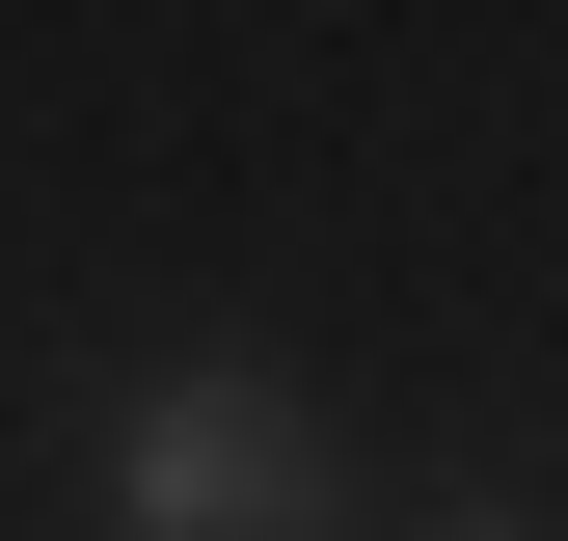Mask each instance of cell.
<instances>
[{
	"label": "cell",
	"mask_w": 568,
	"mask_h": 541,
	"mask_svg": "<svg viewBox=\"0 0 568 541\" xmlns=\"http://www.w3.org/2000/svg\"><path fill=\"white\" fill-rule=\"evenodd\" d=\"M109 541H325V433H298L244 353L135 379V433H109Z\"/></svg>",
	"instance_id": "cell-1"
}]
</instances>
